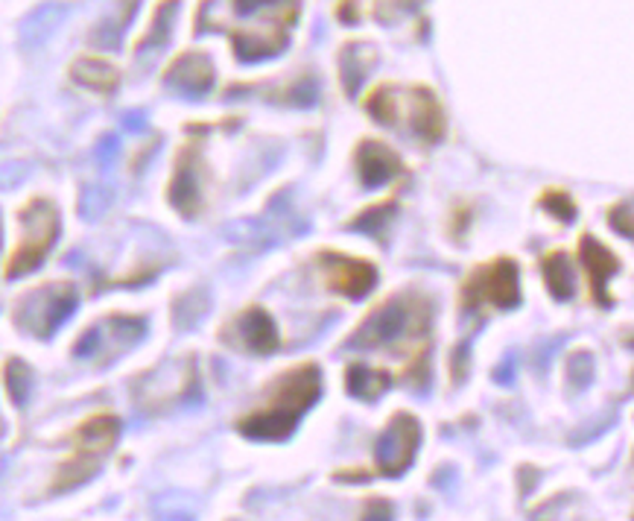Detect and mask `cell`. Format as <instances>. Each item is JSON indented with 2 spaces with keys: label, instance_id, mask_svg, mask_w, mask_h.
<instances>
[{
  "label": "cell",
  "instance_id": "cell-1",
  "mask_svg": "<svg viewBox=\"0 0 634 521\" xmlns=\"http://www.w3.org/2000/svg\"><path fill=\"white\" fill-rule=\"evenodd\" d=\"M322 396V369L313 360L298 363L281 372L269 389L263 393V401L237 419V431L246 439L258 442H287L296 434L298 422Z\"/></svg>",
  "mask_w": 634,
  "mask_h": 521
},
{
  "label": "cell",
  "instance_id": "cell-2",
  "mask_svg": "<svg viewBox=\"0 0 634 521\" xmlns=\"http://www.w3.org/2000/svg\"><path fill=\"white\" fill-rule=\"evenodd\" d=\"M433 308L427 299L418 293H398L389 296L386 302L368 310V317L356 325V331L346 340L348 349H380V346H398L406 337L424 334L430 325Z\"/></svg>",
  "mask_w": 634,
  "mask_h": 521
},
{
  "label": "cell",
  "instance_id": "cell-3",
  "mask_svg": "<svg viewBox=\"0 0 634 521\" xmlns=\"http://www.w3.org/2000/svg\"><path fill=\"white\" fill-rule=\"evenodd\" d=\"M121 434V419L112 413H97L85 419L83 425L73 431V454L59 466V475L53 480V492H68L83 487L85 480H91L100 472V463L105 454L112 451Z\"/></svg>",
  "mask_w": 634,
  "mask_h": 521
},
{
  "label": "cell",
  "instance_id": "cell-4",
  "mask_svg": "<svg viewBox=\"0 0 634 521\" xmlns=\"http://www.w3.org/2000/svg\"><path fill=\"white\" fill-rule=\"evenodd\" d=\"M18 223H21V241L15 250L9 252L6 270H4L6 279L26 276V272H33L35 267H42V260L47 258V252L53 250V243L59 238L62 217H59V208L50 200L33 197L18 211Z\"/></svg>",
  "mask_w": 634,
  "mask_h": 521
},
{
  "label": "cell",
  "instance_id": "cell-5",
  "mask_svg": "<svg viewBox=\"0 0 634 521\" xmlns=\"http://www.w3.org/2000/svg\"><path fill=\"white\" fill-rule=\"evenodd\" d=\"M76 305H79V293L71 281H47L26 290L18 299L12 319L26 334L38 337V340H50L73 317Z\"/></svg>",
  "mask_w": 634,
  "mask_h": 521
},
{
  "label": "cell",
  "instance_id": "cell-6",
  "mask_svg": "<svg viewBox=\"0 0 634 521\" xmlns=\"http://www.w3.org/2000/svg\"><path fill=\"white\" fill-rule=\"evenodd\" d=\"M518 264L512 258H494L492 264H483L471 272V279L462 284V308H477L488 302L494 308H518L521 302V281Z\"/></svg>",
  "mask_w": 634,
  "mask_h": 521
},
{
  "label": "cell",
  "instance_id": "cell-7",
  "mask_svg": "<svg viewBox=\"0 0 634 521\" xmlns=\"http://www.w3.org/2000/svg\"><path fill=\"white\" fill-rule=\"evenodd\" d=\"M421 446V422L413 413L398 410L375 442V468L383 477H401L413 466Z\"/></svg>",
  "mask_w": 634,
  "mask_h": 521
},
{
  "label": "cell",
  "instance_id": "cell-8",
  "mask_svg": "<svg viewBox=\"0 0 634 521\" xmlns=\"http://www.w3.org/2000/svg\"><path fill=\"white\" fill-rule=\"evenodd\" d=\"M219 340L231 349H240L246 355H272L278 349V325L269 317L263 305H249L240 314H234L231 322L222 325Z\"/></svg>",
  "mask_w": 634,
  "mask_h": 521
},
{
  "label": "cell",
  "instance_id": "cell-9",
  "mask_svg": "<svg viewBox=\"0 0 634 521\" xmlns=\"http://www.w3.org/2000/svg\"><path fill=\"white\" fill-rule=\"evenodd\" d=\"M316 258H319V270H322L330 290L342 293L346 299H354V302H360V299H366L375 290L377 267L368 264V260L354 258V255H342L334 250H325Z\"/></svg>",
  "mask_w": 634,
  "mask_h": 521
},
{
  "label": "cell",
  "instance_id": "cell-10",
  "mask_svg": "<svg viewBox=\"0 0 634 521\" xmlns=\"http://www.w3.org/2000/svg\"><path fill=\"white\" fill-rule=\"evenodd\" d=\"M200 147L196 144H184L176 152V167H173V179H170L167 188V202L176 208L184 220H193L202 211V182H200Z\"/></svg>",
  "mask_w": 634,
  "mask_h": 521
},
{
  "label": "cell",
  "instance_id": "cell-11",
  "mask_svg": "<svg viewBox=\"0 0 634 521\" xmlns=\"http://www.w3.org/2000/svg\"><path fill=\"white\" fill-rule=\"evenodd\" d=\"M354 167H356V176L363 182V188L368 191L389 185V182L404 171L401 155L377 138H363L360 144H356Z\"/></svg>",
  "mask_w": 634,
  "mask_h": 521
},
{
  "label": "cell",
  "instance_id": "cell-12",
  "mask_svg": "<svg viewBox=\"0 0 634 521\" xmlns=\"http://www.w3.org/2000/svg\"><path fill=\"white\" fill-rule=\"evenodd\" d=\"M579 258H582V267L588 272L590 281V293L602 308H611V296H609V279L614 272H619V260L605 243H600L593 234H582L579 241Z\"/></svg>",
  "mask_w": 634,
  "mask_h": 521
},
{
  "label": "cell",
  "instance_id": "cell-13",
  "mask_svg": "<svg viewBox=\"0 0 634 521\" xmlns=\"http://www.w3.org/2000/svg\"><path fill=\"white\" fill-rule=\"evenodd\" d=\"M164 85L179 91L184 97H202L214 85V64L208 62V56L188 50L181 54L164 74Z\"/></svg>",
  "mask_w": 634,
  "mask_h": 521
},
{
  "label": "cell",
  "instance_id": "cell-14",
  "mask_svg": "<svg viewBox=\"0 0 634 521\" xmlns=\"http://www.w3.org/2000/svg\"><path fill=\"white\" fill-rule=\"evenodd\" d=\"M413 133L424 144H439L444 138V112L430 88H413Z\"/></svg>",
  "mask_w": 634,
  "mask_h": 521
},
{
  "label": "cell",
  "instance_id": "cell-15",
  "mask_svg": "<svg viewBox=\"0 0 634 521\" xmlns=\"http://www.w3.org/2000/svg\"><path fill=\"white\" fill-rule=\"evenodd\" d=\"M375 50L368 44H348L339 56V80H342V91L348 97H356V91L363 88V83L368 80V74L375 68Z\"/></svg>",
  "mask_w": 634,
  "mask_h": 521
},
{
  "label": "cell",
  "instance_id": "cell-16",
  "mask_svg": "<svg viewBox=\"0 0 634 521\" xmlns=\"http://www.w3.org/2000/svg\"><path fill=\"white\" fill-rule=\"evenodd\" d=\"M541 272H544V284L556 302H571L576 296V270L564 252H550L541 258Z\"/></svg>",
  "mask_w": 634,
  "mask_h": 521
},
{
  "label": "cell",
  "instance_id": "cell-17",
  "mask_svg": "<svg viewBox=\"0 0 634 521\" xmlns=\"http://www.w3.org/2000/svg\"><path fill=\"white\" fill-rule=\"evenodd\" d=\"M389 387H392V375L389 372L372 369L368 363H360V360L348 363V369H346V389H348V396L375 401V398H380L383 393H386Z\"/></svg>",
  "mask_w": 634,
  "mask_h": 521
},
{
  "label": "cell",
  "instance_id": "cell-18",
  "mask_svg": "<svg viewBox=\"0 0 634 521\" xmlns=\"http://www.w3.org/2000/svg\"><path fill=\"white\" fill-rule=\"evenodd\" d=\"M71 80L88 91H97V94H112L117 83H121V76H117L114 64L94 59V56H85V59L71 64Z\"/></svg>",
  "mask_w": 634,
  "mask_h": 521
},
{
  "label": "cell",
  "instance_id": "cell-19",
  "mask_svg": "<svg viewBox=\"0 0 634 521\" xmlns=\"http://www.w3.org/2000/svg\"><path fill=\"white\" fill-rule=\"evenodd\" d=\"M176 0H164L161 6L155 9V15H152V27L147 30V35L141 38V44H138V56H143L147 50H161L167 42H170V30H173V15H176Z\"/></svg>",
  "mask_w": 634,
  "mask_h": 521
},
{
  "label": "cell",
  "instance_id": "cell-20",
  "mask_svg": "<svg viewBox=\"0 0 634 521\" xmlns=\"http://www.w3.org/2000/svg\"><path fill=\"white\" fill-rule=\"evenodd\" d=\"M4 381H6V393L12 398V405H26V398H30V393H33V369L26 367L24 360L9 358Z\"/></svg>",
  "mask_w": 634,
  "mask_h": 521
},
{
  "label": "cell",
  "instance_id": "cell-21",
  "mask_svg": "<svg viewBox=\"0 0 634 521\" xmlns=\"http://www.w3.org/2000/svg\"><path fill=\"white\" fill-rule=\"evenodd\" d=\"M567 384H571L573 393H582V389H588L593 384V372H597V363H593V355L590 351H573L571 358H567Z\"/></svg>",
  "mask_w": 634,
  "mask_h": 521
},
{
  "label": "cell",
  "instance_id": "cell-22",
  "mask_svg": "<svg viewBox=\"0 0 634 521\" xmlns=\"http://www.w3.org/2000/svg\"><path fill=\"white\" fill-rule=\"evenodd\" d=\"M366 112L372 114L375 123H383V126H392L395 121H398V106H395V97H392V88L389 85H377L372 94L366 97Z\"/></svg>",
  "mask_w": 634,
  "mask_h": 521
},
{
  "label": "cell",
  "instance_id": "cell-23",
  "mask_svg": "<svg viewBox=\"0 0 634 521\" xmlns=\"http://www.w3.org/2000/svg\"><path fill=\"white\" fill-rule=\"evenodd\" d=\"M541 208H544L547 214H552L556 220H561L564 226H571L576 220V202L571 200V193L561 191V188H550L547 193H541Z\"/></svg>",
  "mask_w": 634,
  "mask_h": 521
},
{
  "label": "cell",
  "instance_id": "cell-24",
  "mask_svg": "<svg viewBox=\"0 0 634 521\" xmlns=\"http://www.w3.org/2000/svg\"><path fill=\"white\" fill-rule=\"evenodd\" d=\"M392 211H395V202H383V205H375V208H366L360 217L348 220V229L366 231V234H380L383 226L389 223Z\"/></svg>",
  "mask_w": 634,
  "mask_h": 521
},
{
  "label": "cell",
  "instance_id": "cell-25",
  "mask_svg": "<svg viewBox=\"0 0 634 521\" xmlns=\"http://www.w3.org/2000/svg\"><path fill=\"white\" fill-rule=\"evenodd\" d=\"M609 223L614 231H619L623 238H634V214L629 211V208H614V211L609 214Z\"/></svg>",
  "mask_w": 634,
  "mask_h": 521
},
{
  "label": "cell",
  "instance_id": "cell-26",
  "mask_svg": "<svg viewBox=\"0 0 634 521\" xmlns=\"http://www.w3.org/2000/svg\"><path fill=\"white\" fill-rule=\"evenodd\" d=\"M366 518H392V506L386 501L366 504Z\"/></svg>",
  "mask_w": 634,
  "mask_h": 521
},
{
  "label": "cell",
  "instance_id": "cell-27",
  "mask_svg": "<svg viewBox=\"0 0 634 521\" xmlns=\"http://www.w3.org/2000/svg\"><path fill=\"white\" fill-rule=\"evenodd\" d=\"M512 375H514V358H506L503 367L494 369V381L506 387V384H512Z\"/></svg>",
  "mask_w": 634,
  "mask_h": 521
}]
</instances>
